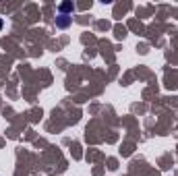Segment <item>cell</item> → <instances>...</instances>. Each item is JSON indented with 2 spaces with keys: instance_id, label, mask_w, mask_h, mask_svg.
Listing matches in <instances>:
<instances>
[{
  "instance_id": "cell-1",
  "label": "cell",
  "mask_w": 178,
  "mask_h": 176,
  "mask_svg": "<svg viewBox=\"0 0 178 176\" xmlns=\"http://www.w3.org/2000/svg\"><path fill=\"white\" fill-rule=\"evenodd\" d=\"M60 17H62V19H56V25H58V27H66V25L71 23V19H66V15H60Z\"/></svg>"
},
{
  "instance_id": "cell-2",
  "label": "cell",
  "mask_w": 178,
  "mask_h": 176,
  "mask_svg": "<svg viewBox=\"0 0 178 176\" xmlns=\"http://www.w3.org/2000/svg\"><path fill=\"white\" fill-rule=\"evenodd\" d=\"M71 8H72L71 2H64V4H60V11H62V12H64V11H71Z\"/></svg>"
},
{
  "instance_id": "cell-3",
  "label": "cell",
  "mask_w": 178,
  "mask_h": 176,
  "mask_svg": "<svg viewBox=\"0 0 178 176\" xmlns=\"http://www.w3.org/2000/svg\"><path fill=\"white\" fill-rule=\"evenodd\" d=\"M0 27H2V19H0Z\"/></svg>"
}]
</instances>
